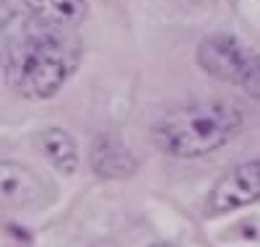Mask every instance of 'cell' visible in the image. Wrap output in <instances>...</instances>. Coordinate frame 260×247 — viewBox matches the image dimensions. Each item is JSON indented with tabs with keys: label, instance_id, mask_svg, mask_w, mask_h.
Returning <instances> with one entry per match:
<instances>
[{
	"label": "cell",
	"instance_id": "obj_1",
	"mask_svg": "<svg viewBox=\"0 0 260 247\" xmlns=\"http://www.w3.org/2000/svg\"><path fill=\"white\" fill-rule=\"evenodd\" d=\"M78 52V42L68 26L37 16L18 21L11 32V83L29 99H47L73 73Z\"/></svg>",
	"mask_w": 260,
	"mask_h": 247
},
{
	"label": "cell",
	"instance_id": "obj_2",
	"mask_svg": "<svg viewBox=\"0 0 260 247\" xmlns=\"http://www.w3.org/2000/svg\"><path fill=\"white\" fill-rule=\"evenodd\" d=\"M245 117L229 102H192L167 112L154 128L159 148L175 156H203L221 148L242 130Z\"/></svg>",
	"mask_w": 260,
	"mask_h": 247
},
{
	"label": "cell",
	"instance_id": "obj_3",
	"mask_svg": "<svg viewBox=\"0 0 260 247\" xmlns=\"http://www.w3.org/2000/svg\"><path fill=\"white\" fill-rule=\"evenodd\" d=\"M198 60L211 76L221 81L242 83V81L257 78V63L237 42V37H229V34L206 37L198 47Z\"/></svg>",
	"mask_w": 260,
	"mask_h": 247
},
{
	"label": "cell",
	"instance_id": "obj_4",
	"mask_svg": "<svg viewBox=\"0 0 260 247\" xmlns=\"http://www.w3.org/2000/svg\"><path fill=\"white\" fill-rule=\"evenodd\" d=\"M45 182L16 162L0 164V208H26L45 200Z\"/></svg>",
	"mask_w": 260,
	"mask_h": 247
},
{
	"label": "cell",
	"instance_id": "obj_5",
	"mask_svg": "<svg viewBox=\"0 0 260 247\" xmlns=\"http://www.w3.org/2000/svg\"><path fill=\"white\" fill-rule=\"evenodd\" d=\"M257 200V162H247L242 167L232 169L211 195L213 211H232L240 206H250Z\"/></svg>",
	"mask_w": 260,
	"mask_h": 247
},
{
	"label": "cell",
	"instance_id": "obj_6",
	"mask_svg": "<svg viewBox=\"0 0 260 247\" xmlns=\"http://www.w3.org/2000/svg\"><path fill=\"white\" fill-rule=\"evenodd\" d=\"M91 159H94V169L102 177H125L136 169V159L130 156V151L112 138H99L91 151Z\"/></svg>",
	"mask_w": 260,
	"mask_h": 247
},
{
	"label": "cell",
	"instance_id": "obj_7",
	"mask_svg": "<svg viewBox=\"0 0 260 247\" xmlns=\"http://www.w3.org/2000/svg\"><path fill=\"white\" fill-rule=\"evenodd\" d=\"M26 6L37 18L50 21V24H57V26L78 24L89 13L86 0H26Z\"/></svg>",
	"mask_w": 260,
	"mask_h": 247
},
{
	"label": "cell",
	"instance_id": "obj_8",
	"mask_svg": "<svg viewBox=\"0 0 260 247\" xmlns=\"http://www.w3.org/2000/svg\"><path fill=\"white\" fill-rule=\"evenodd\" d=\"M45 153L52 159L55 167H60L62 172H73L76 164H78V148H76V141L62 130H47L45 138Z\"/></svg>",
	"mask_w": 260,
	"mask_h": 247
},
{
	"label": "cell",
	"instance_id": "obj_9",
	"mask_svg": "<svg viewBox=\"0 0 260 247\" xmlns=\"http://www.w3.org/2000/svg\"><path fill=\"white\" fill-rule=\"evenodd\" d=\"M154 247H169V244H154Z\"/></svg>",
	"mask_w": 260,
	"mask_h": 247
}]
</instances>
